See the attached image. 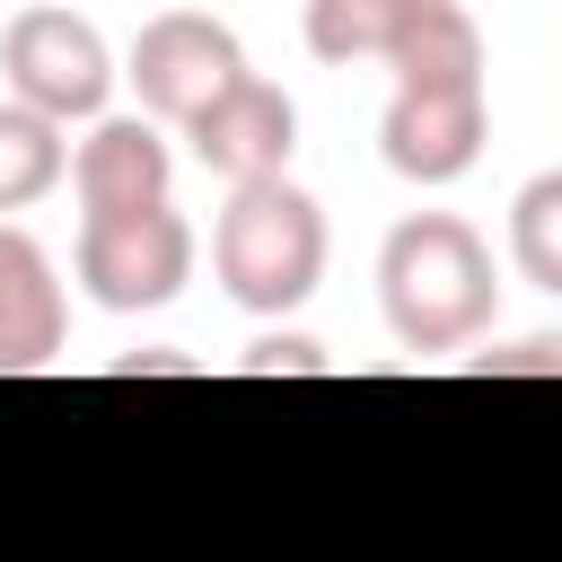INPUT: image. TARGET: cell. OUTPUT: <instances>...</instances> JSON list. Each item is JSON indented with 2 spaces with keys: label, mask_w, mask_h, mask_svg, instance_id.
I'll use <instances>...</instances> for the list:
<instances>
[{
  "label": "cell",
  "mask_w": 562,
  "mask_h": 562,
  "mask_svg": "<svg viewBox=\"0 0 562 562\" xmlns=\"http://www.w3.org/2000/svg\"><path fill=\"white\" fill-rule=\"evenodd\" d=\"M378 307H386V334L404 351H465L501 307L492 246L457 211L395 220L386 246H378Z\"/></svg>",
  "instance_id": "cell-1"
},
{
  "label": "cell",
  "mask_w": 562,
  "mask_h": 562,
  "mask_svg": "<svg viewBox=\"0 0 562 562\" xmlns=\"http://www.w3.org/2000/svg\"><path fill=\"white\" fill-rule=\"evenodd\" d=\"M211 272L246 316H290L325 281V211L290 176L228 184V211L211 228Z\"/></svg>",
  "instance_id": "cell-2"
},
{
  "label": "cell",
  "mask_w": 562,
  "mask_h": 562,
  "mask_svg": "<svg viewBox=\"0 0 562 562\" xmlns=\"http://www.w3.org/2000/svg\"><path fill=\"white\" fill-rule=\"evenodd\" d=\"M193 220L176 202H140V211H88L79 220V290L105 307V316H140V307H167L184 281H193Z\"/></svg>",
  "instance_id": "cell-3"
},
{
  "label": "cell",
  "mask_w": 562,
  "mask_h": 562,
  "mask_svg": "<svg viewBox=\"0 0 562 562\" xmlns=\"http://www.w3.org/2000/svg\"><path fill=\"white\" fill-rule=\"evenodd\" d=\"M0 79H9L18 105L53 114V123H97V114L114 105V79H123V70H114L105 35H97L79 9L35 0V9H18V18L0 26Z\"/></svg>",
  "instance_id": "cell-4"
},
{
  "label": "cell",
  "mask_w": 562,
  "mask_h": 562,
  "mask_svg": "<svg viewBox=\"0 0 562 562\" xmlns=\"http://www.w3.org/2000/svg\"><path fill=\"white\" fill-rule=\"evenodd\" d=\"M123 79L140 88V114H149V123L184 132L220 88H237V79H246V44H237L211 9H158V18L132 35Z\"/></svg>",
  "instance_id": "cell-5"
},
{
  "label": "cell",
  "mask_w": 562,
  "mask_h": 562,
  "mask_svg": "<svg viewBox=\"0 0 562 562\" xmlns=\"http://www.w3.org/2000/svg\"><path fill=\"white\" fill-rule=\"evenodd\" d=\"M492 140V105L483 79H430V88H395L386 123H378V158L404 184H457Z\"/></svg>",
  "instance_id": "cell-6"
},
{
  "label": "cell",
  "mask_w": 562,
  "mask_h": 562,
  "mask_svg": "<svg viewBox=\"0 0 562 562\" xmlns=\"http://www.w3.org/2000/svg\"><path fill=\"white\" fill-rule=\"evenodd\" d=\"M184 140H193V158L211 167V176H228V184H255V176H290V149H299V105H290V88H272V79H237V88H220L193 123H184Z\"/></svg>",
  "instance_id": "cell-7"
},
{
  "label": "cell",
  "mask_w": 562,
  "mask_h": 562,
  "mask_svg": "<svg viewBox=\"0 0 562 562\" xmlns=\"http://www.w3.org/2000/svg\"><path fill=\"white\" fill-rule=\"evenodd\" d=\"M70 193H79V220L88 211H140V202H167L176 193V149L149 114H97L88 140L70 149Z\"/></svg>",
  "instance_id": "cell-8"
},
{
  "label": "cell",
  "mask_w": 562,
  "mask_h": 562,
  "mask_svg": "<svg viewBox=\"0 0 562 562\" xmlns=\"http://www.w3.org/2000/svg\"><path fill=\"white\" fill-rule=\"evenodd\" d=\"M61 334H70V299H61V272L53 255L0 220V378H35L61 360Z\"/></svg>",
  "instance_id": "cell-9"
},
{
  "label": "cell",
  "mask_w": 562,
  "mask_h": 562,
  "mask_svg": "<svg viewBox=\"0 0 562 562\" xmlns=\"http://www.w3.org/2000/svg\"><path fill=\"white\" fill-rule=\"evenodd\" d=\"M395 88H430V79H483V26L457 0H413L395 53H386Z\"/></svg>",
  "instance_id": "cell-10"
},
{
  "label": "cell",
  "mask_w": 562,
  "mask_h": 562,
  "mask_svg": "<svg viewBox=\"0 0 562 562\" xmlns=\"http://www.w3.org/2000/svg\"><path fill=\"white\" fill-rule=\"evenodd\" d=\"M61 176H70V140H61V123L35 114V105H18V97H0V211L44 202Z\"/></svg>",
  "instance_id": "cell-11"
},
{
  "label": "cell",
  "mask_w": 562,
  "mask_h": 562,
  "mask_svg": "<svg viewBox=\"0 0 562 562\" xmlns=\"http://www.w3.org/2000/svg\"><path fill=\"white\" fill-rule=\"evenodd\" d=\"M413 0H307V53L325 70H351V61H386L395 35H404Z\"/></svg>",
  "instance_id": "cell-12"
},
{
  "label": "cell",
  "mask_w": 562,
  "mask_h": 562,
  "mask_svg": "<svg viewBox=\"0 0 562 562\" xmlns=\"http://www.w3.org/2000/svg\"><path fill=\"white\" fill-rule=\"evenodd\" d=\"M509 263H518V281L562 299V167L518 184V202H509Z\"/></svg>",
  "instance_id": "cell-13"
},
{
  "label": "cell",
  "mask_w": 562,
  "mask_h": 562,
  "mask_svg": "<svg viewBox=\"0 0 562 562\" xmlns=\"http://www.w3.org/2000/svg\"><path fill=\"white\" fill-rule=\"evenodd\" d=\"M334 360H325V342H307V334H263L255 351H246V378H325Z\"/></svg>",
  "instance_id": "cell-14"
},
{
  "label": "cell",
  "mask_w": 562,
  "mask_h": 562,
  "mask_svg": "<svg viewBox=\"0 0 562 562\" xmlns=\"http://www.w3.org/2000/svg\"><path fill=\"white\" fill-rule=\"evenodd\" d=\"M474 378H562V334H527L509 351H474Z\"/></svg>",
  "instance_id": "cell-15"
}]
</instances>
